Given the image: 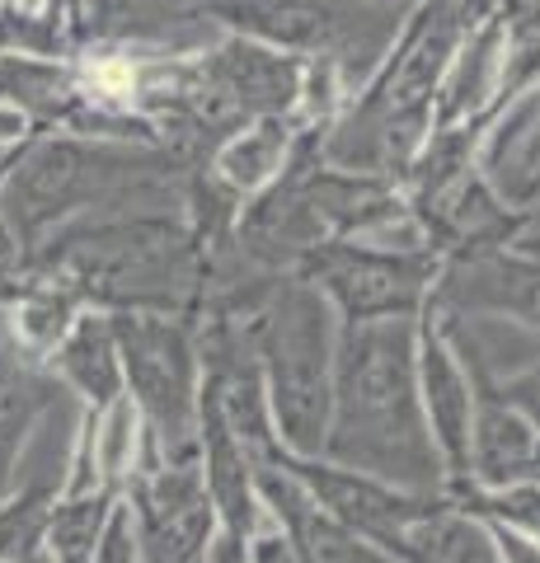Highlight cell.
Masks as SVG:
<instances>
[{
  "mask_svg": "<svg viewBox=\"0 0 540 563\" xmlns=\"http://www.w3.org/2000/svg\"><path fill=\"white\" fill-rule=\"evenodd\" d=\"M324 461L409 493H447V465L418 390V320L343 324Z\"/></svg>",
  "mask_w": 540,
  "mask_h": 563,
  "instance_id": "6da1fadb",
  "label": "cell"
},
{
  "mask_svg": "<svg viewBox=\"0 0 540 563\" xmlns=\"http://www.w3.org/2000/svg\"><path fill=\"white\" fill-rule=\"evenodd\" d=\"M33 273L66 282L90 310L202 320L207 258L188 211H95L57 225L29 254Z\"/></svg>",
  "mask_w": 540,
  "mask_h": 563,
  "instance_id": "7a4b0ae2",
  "label": "cell"
},
{
  "mask_svg": "<svg viewBox=\"0 0 540 563\" xmlns=\"http://www.w3.org/2000/svg\"><path fill=\"white\" fill-rule=\"evenodd\" d=\"M194 169L198 165L188 155L151 141L33 132L20 146L0 217L33 254L57 225L95 211H184Z\"/></svg>",
  "mask_w": 540,
  "mask_h": 563,
  "instance_id": "3957f363",
  "label": "cell"
},
{
  "mask_svg": "<svg viewBox=\"0 0 540 563\" xmlns=\"http://www.w3.org/2000/svg\"><path fill=\"white\" fill-rule=\"evenodd\" d=\"M409 10L386 0H198V20L225 33H245L296 57H329L353 95L390 57Z\"/></svg>",
  "mask_w": 540,
  "mask_h": 563,
  "instance_id": "277c9868",
  "label": "cell"
},
{
  "mask_svg": "<svg viewBox=\"0 0 540 563\" xmlns=\"http://www.w3.org/2000/svg\"><path fill=\"white\" fill-rule=\"evenodd\" d=\"M128 395L146 422L155 465H202V333L188 314H113Z\"/></svg>",
  "mask_w": 540,
  "mask_h": 563,
  "instance_id": "5b68a950",
  "label": "cell"
},
{
  "mask_svg": "<svg viewBox=\"0 0 540 563\" xmlns=\"http://www.w3.org/2000/svg\"><path fill=\"white\" fill-rule=\"evenodd\" d=\"M447 258L432 250H386L367 240H324L301 263L296 277L316 287L343 324L418 320L432 306Z\"/></svg>",
  "mask_w": 540,
  "mask_h": 563,
  "instance_id": "8992f818",
  "label": "cell"
},
{
  "mask_svg": "<svg viewBox=\"0 0 540 563\" xmlns=\"http://www.w3.org/2000/svg\"><path fill=\"white\" fill-rule=\"evenodd\" d=\"M291 474L310 488V498L334 521H343L353 536H362L367 544H376L381 554H390L395 563L405 559L409 550V531L423 521L432 507L442 498L438 493H409V488H395L376 474H362V470H348L334 461H301V455H287Z\"/></svg>",
  "mask_w": 540,
  "mask_h": 563,
  "instance_id": "52a82bcc",
  "label": "cell"
},
{
  "mask_svg": "<svg viewBox=\"0 0 540 563\" xmlns=\"http://www.w3.org/2000/svg\"><path fill=\"white\" fill-rule=\"evenodd\" d=\"M202 80L212 90L217 109L231 128H245L250 118H291L301 109L306 90V57L296 52H277L245 33H217L212 43L198 52Z\"/></svg>",
  "mask_w": 540,
  "mask_h": 563,
  "instance_id": "ba28073f",
  "label": "cell"
},
{
  "mask_svg": "<svg viewBox=\"0 0 540 563\" xmlns=\"http://www.w3.org/2000/svg\"><path fill=\"white\" fill-rule=\"evenodd\" d=\"M142 563H207L217 540V503L202 465H155L128 488Z\"/></svg>",
  "mask_w": 540,
  "mask_h": 563,
  "instance_id": "9c48e42d",
  "label": "cell"
},
{
  "mask_svg": "<svg viewBox=\"0 0 540 563\" xmlns=\"http://www.w3.org/2000/svg\"><path fill=\"white\" fill-rule=\"evenodd\" d=\"M418 390H423V418L447 465V498L470 484V442H475L480 380L461 357L456 339L447 333L438 310L418 314Z\"/></svg>",
  "mask_w": 540,
  "mask_h": 563,
  "instance_id": "30bf717a",
  "label": "cell"
},
{
  "mask_svg": "<svg viewBox=\"0 0 540 563\" xmlns=\"http://www.w3.org/2000/svg\"><path fill=\"white\" fill-rule=\"evenodd\" d=\"M432 306L447 314H470V320L475 314L508 320L517 329H527L540 347V258L527 254L521 244L451 258L442 268L438 291H432Z\"/></svg>",
  "mask_w": 540,
  "mask_h": 563,
  "instance_id": "8fae6325",
  "label": "cell"
},
{
  "mask_svg": "<svg viewBox=\"0 0 540 563\" xmlns=\"http://www.w3.org/2000/svg\"><path fill=\"white\" fill-rule=\"evenodd\" d=\"M470 372L480 380V409H475V442H470V465L475 470H470L465 488H508L521 479H540V428L494 395V385L484 380L475 362H470Z\"/></svg>",
  "mask_w": 540,
  "mask_h": 563,
  "instance_id": "7c38bea8",
  "label": "cell"
},
{
  "mask_svg": "<svg viewBox=\"0 0 540 563\" xmlns=\"http://www.w3.org/2000/svg\"><path fill=\"white\" fill-rule=\"evenodd\" d=\"M52 395H66V390L47 366H38L20 347L10 314L0 306V503L14 493V470H20L24 442L33 422L52 409Z\"/></svg>",
  "mask_w": 540,
  "mask_h": 563,
  "instance_id": "4fadbf2b",
  "label": "cell"
},
{
  "mask_svg": "<svg viewBox=\"0 0 540 563\" xmlns=\"http://www.w3.org/2000/svg\"><path fill=\"white\" fill-rule=\"evenodd\" d=\"M47 372L71 395L85 413H103L109 404L128 395V372H123V347L113 333V314L85 310L71 324V333L57 343L47 357Z\"/></svg>",
  "mask_w": 540,
  "mask_h": 563,
  "instance_id": "5bb4252c",
  "label": "cell"
},
{
  "mask_svg": "<svg viewBox=\"0 0 540 563\" xmlns=\"http://www.w3.org/2000/svg\"><path fill=\"white\" fill-rule=\"evenodd\" d=\"M498 80H503V24H498V10H494L489 20H484L461 43L456 62H451L442 90H438L432 132H442V128H475V132L489 136L494 103H498Z\"/></svg>",
  "mask_w": 540,
  "mask_h": 563,
  "instance_id": "9a60e30c",
  "label": "cell"
},
{
  "mask_svg": "<svg viewBox=\"0 0 540 563\" xmlns=\"http://www.w3.org/2000/svg\"><path fill=\"white\" fill-rule=\"evenodd\" d=\"M296 146V122L291 118H250L245 128H235L225 141H217V151L207 155V174L231 188L240 202H254L258 192H268L291 161Z\"/></svg>",
  "mask_w": 540,
  "mask_h": 563,
  "instance_id": "2e32d148",
  "label": "cell"
},
{
  "mask_svg": "<svg viewBox=\"0 0 540 563\" xmlns=\"http://www.w3.org/2000/svg\"><path fill=\"white\" fill-rule=\"evenodd\" d=\"M85 310H90V306H85L80 296L66 287V282L47 277V273H33L29 287L5 306L14 339H20V347L38 366H47V357L57 352V343L71 333V324L80 320Z\"/></svg>",
  "mask_w": 540,
  "mask_h": 563,
  "instance_id": "e0dca14e",
  "label": "cell"
},
{
  "mask_svg": "<svg viewBox=\"0 0 540 563\" xmlns=\"http://www.w3.org/2000/svg\"><path fill=\"white\" fill-rule=\"evenodd\" d=\"M399 563H503L489 526L470 517L456 498H442L409 531V550Z\"/></svg>",
  "mask_w": 540,
  "mask_h": 563,
  "instance_id": "ac0fdd59",
  "label": "cell"
},
{
  "mask_svg": "<svg viewBox=\"0 0 540 563\" xmlns=\"http://www.w3.org/2000/svg\"><path fill=\"white\" fill-rule=\"evenodd\" d=\"M123 498L128 493H118V488L57 498V507L47 517V531H43V563H95L99 540L109 531V517Z\"/></svg>",
  "mask_w": 540,
  "mask_h": 563,
  "instance_id": "d6986e66",
  "label": "cell"
},
{
  "mask_svg": "<svg viewBox=\"0 0 540 563\" xmlns=\"http://www.w3.org/2000/svg\"><path fill=\"white\" fill-rule=\"evenodd\" d=\"M498 24H503V80H498L494 122L508 109H517L531 90H540V0H498Z\"/></svg>",
  "mask_w": 540,
  "mask_h": 563,
  "instance_id": "ffe728a7",
  "label": "cell"
},
{
  "mask_svg": "<svg viewBox=\"0 0 540 563\" xmlns=\"http://www.w3.org/2000/svg\"><path fill=\"white\" fill-rule=\"evenodd\" d=\"M62 498V479L52 484H24L0 503V563H38L43 559V531L47 517Z\"/></svg>",
  "mask_w": 540,
  "mask_h": 563,
  "instance_id": "44dd1931",
  "label": "cell"
},
{
  "mask_svg": "<svg viewBox=\"0 0 540 563\" xmlns=\"http://www.w3.org/2000/svg\"><path fill=\"white\" fill-rule=\"evenodd\" d=\"M451 498H456L470 517L513 526V531L540 540V479H521L508 488H456Z\"/></svg>",
  "mask_w": 540,
  "mask_h": 563,
  "instance_id": "7402d4cb",
  "label": "cell"
},
{
  "mask_svg": "<svg viewBox=\"0 0 540 563\" xmlns=\"http://www.w3.org/2000/svg\"><path fill=\"white\" fill-rule=\"evenodd\" d=\"M301 563H395L390 554H381L376 544H367L362 536H353L343 521H334L316 503V512L301 521V531H291Z\"/></svg>",
  "mask_w": 540,
  "mask_h": 563,
  "instance_id": "603a6c76",
  "label": "cell"
},
{
  "mask_svg": "<svg viewBox=\"0 0 540 563\" xmlns=\"http://www.w3.org/2000/svg\"><path fill=\"white\" fill-rule=\"evenodd\" d=\"M465 362H475V357H465ZM480 372H484V366H480ZM484 380L494 385V395L503 404H513L517 413H527L536 428H540V357L527 362V366H517V372H508V376H489V372H484Z\"/></svg>",
  "mask_w": 540,
  "mask_h": 563,
  "instance_id": "cb8c5ba5",
  "label": "cell"
},
{
  "mask_svg": "<svg viewBox=\"0 0 540 563\" xmlns=\"http://www.w3.org/2000/svg\"><path fill=\"white\" fill-rule=\"evenodd\" d=\"M29 277H33V268H29V244L14 235V225L5 217H0V306H10L14 296L29 287Z\"/></svg>",
  "mask_w": 540,
  "mask_h": 563,
  "instance_id": "d4e9b609",
  "label": "cell"
},
{
  "mask_svg": "<svg viewBox=\"0 0 540 563\" xmlns=\"http://www.w3.org/2000/svg\"><path fill=\"white\" fill-rule=\"evenodd\" d=\"M95 563H142V544H136V517H132V503L123 498L109 517V531L99 540V554Z\"/></svg>",
  "mask_w": 540,
  "mask_h": 563,
  "instance_id": "484cf974",
  "label": "cell"
},
{
  "mask_svg": "<svg viewBox=\"0 0 540 563\" xmlns=\"http://www.w3.org/2000/svg\"><path fill=\"white\" fill-rule=\"evenodd\" d=\"M250 563H301V550H296L291 531L268 512V507L250 536Z\"/></svg>",
  "mask_w": 540,
  "mask_h": 563,
  "instance_id": "4316f807",
  "label": "cell"
},
{
  "mask_svg": "<svg viewBox=\"0 0 540 563\" xmlns=\"http://www.w3.org/2000/svg\"><path fill=\"white\" fill-rule=\"evenodd\" d=\"M489 526V536L498 544V559L503 563H540V540L513 531V526H498V521H484Z\"/></svg>",
  "mask_w": 540,
  "mask_h": 563,
  "instance_id": "83f0119b",
  "label": "cell"
},
{
  "mask_svg": "<svg viewBox=\"0 0 540 563\" xmlns=\"http://www.w3.org/2000/svg\"><path fill=\"white\" fill-rule=\"evenodd\" d=\"M29 136H33V122L20 109L0 103V146H20V141H29Z\"/></svg>",
  "mask_w": 540,
  "mask_h": 563,
  "instance_id": "f1b7e54d",
  "label": "cell"
},
{
  "mask_svg": "<svg viewBox=\"0 0 540 563\" xmlns=\"http://www.w3.org/2000/svg\"><path fill=\"white\" fill-rule=\"evenodd\" d=\"M20 146H24V141H20ZM20 146L0 151V198H5V184H10V174H14V161H20Z\"/></svg>",
  "mask_w": 540,
  "mask_h": 563,
  "instance_id": "f546056e",
  "label": "cell"
},
{
  "mask_svg": "<svg viewBox=\"0 0 540 563\" xmlns=\"http://www.w3.org/2000/svg\"><path fill=\"white\" fill-rule=\"evenodd\" d=\"M386 5H414V0H386Z\"/></svg>",
  "mask_w": 540,
  "mask_h": 563,
  "instance_id": "4dcf8cb0",
  "label": "cell"
},
{
  "mask_svg": "<svg viewBox=\"0 0 540 563\" xmlns=\"http://www.w3.org/2000/svg\"><path fill=\"white\" fill-rule=\"evenodd\" d=\"M414 5H418V0H414Z\"/></svg>",
  "mask_w": 540,
  "mask_h": 563,
  "instance_id": "1f68e13d",
  "label": "cell"
}]
</instances>
